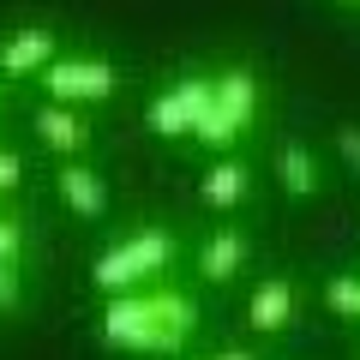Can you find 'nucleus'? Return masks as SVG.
Here are the masks:
<instances>
[{
  "label": "nucleus",
  "mask_w": 360,
  "mask_h": 360,
  "mask_svg": "<svg viewBox=\"0 0 360 360\" xmlns=\"http://www.w3.org/2000/svg\"><path fill=\"white\" fill-rule=\"evenodd\" d=\"M276 174H283V186L295 198H312L319 193V162H312L307 144H283V156H276Z\"/></svg>",
  "instance_id": "obj_13"
},
{
  "label": "nucleus",
  "mask_w": 360,
  "mask_h": 360,
  "mask_svg": "<svg viewBox=\"0 0 360 360\" xmlns=\"http://www.w3.org/2000/svg\"><path fill=\"white\" fill-rule=\"evenodd\" d=\"M18 300V283H13V264H0V307H13Z\"/></svg>",
  "instance_id": "obj_18"
},
{
  "label": "nucleus",
  "mask_w": 360,
  "mask_h": 360,
  "mask_svg": "<svg viewBox=\"0 0 360 360\" xmlns=\"http://www.w3.org/2000/svg\"><path fill=\"white\" fill-rule=\"evenodd\" d=\"M246 319H252V330L276 336L295 324V288L283 283V276H264V283L252 288V300H246Z\"/></svg>",
  "instance_id": "obj_9"
},
{
  "label": "nucleus",
  "mask_w": 360,
  "mask_h": 360,
  "mask_svg": "<svg viewBox=\"0 0 360 360\" xmlns=\"http://www.w3.org/2000/svg\"><path fill=\"white\" fill-rule=\"evenodd\" d=\"M252 115H258V78L234 66V72H222V78H217V108L198 120L193 139H198V144H210V150H229V144L240 139L246 127H252Z\"/></svg>",
  "instance_id": "obj_2"
},
{
  "label": "nucleus",
  "mask_w": 360,
  "mask_h": 360,
  "mask_svg": "<svg viewBox=\"0 0 360 360\" xmlns=\"http://www.w3.org/2000/svg\"><path fill=\"white\" fill-rule=\"evenodd\" d=\"M198 198H205L210 210H229L246 198V168L240 162H210V174L198 180Z\"/></svg>",
  "instance_id": "obj_12"
},
{
  "label": "nucleus",
  "mask_w": 360,
  "mask_h": 360,
  "mask_svg": "<svg viewBox=\"0 0 360 360\" xmlns=\"http://www.w3.org/2000/svg\"><path fill=\"white\" fill-rule=\"evenodd\" d=\"M54 60H60V54H54V30H18V37H6V49H0V78L49 72Z\"/></svg>",
  "instance_id": "obj_8"
},
{
  "label": "nucleus",
  "mask_w": 360,
  "mask_h": 360,
  "mask_svg": "<svg viewBox=\"0 0 360 360\" xmlns=\"http://www.w3.org/2000/svg\"><path fill=\"white\" fill-rule=\"evenodd\" d=\"M42 84H49L54 103H103L108 90H115V66L108 60H54L49 72H42Z\"/></svg>",
  "instance_id": "obj_5"
},
{
  "label": "nucleus",
  "mask_w": 360,
  "mask_h": 360,
  "mask_svg": "<svg viewBox=\"0 0 360 360\" xmlns=\"http://www.w3.org/2000/svg\"><path fill=\"white\" fill-rule=\"evenodd\" d=\"M103 342L108 348H139V354H162V324H156L150 295H108L103 307Z\"/></svg>",
  "instance_id": "obj_3"
},
{
  "label": "nucleus",
  "mask_w": 360,
  "mask_h": 360,
  "mask_svg": "<svg viewBox=\"0 0 360 360\" xmlns=\"http://www.w3.org/2000/svg\"><path fill=\"white\" fill-rule=\"evenodd\" d=\"M0 103H6V78H0Z\"/></svg>",
  "instance_id": "obj_20"
},
{
  "label": "nucleus",
  "mask_w": 360,
  "mask_h": 360,
  "mask_svg": "<svg viewBox=\"0 0 360 360\" xmlns=\"http://www.w3.org/2000/svg\"><path fill=\"white\" fill-rule=\"evenodd\" d=\"M54 193H60V205L72 210V217H103V210H108V186H103V174H96V168H84L78 156L60 168V174H54Z\"/></svg>",
  "instance_id": "obj_7"
},
{
  "label": "nucleus",
  "mask_w": 360,
  "mask_h": 360,
  "mask_svg": "<svg viewBox=\"0 0 360 360\" xmlns=\"http://www.w3.org/2000/svg\"><path fill=\"white\" fill-rule=\"evenodd\" d=\"M18 180H25V156H18V150H0V193H13Z\"/></svg>",
  "instance_id": "obj_15"
},
{
  "label": "nucleus",
  "mask_w": 360,
  "mask_h": 360,
  "mask_svg": "<svg viewBox=\"0 0 360 360\" xmlns=\"http://www.w3.org/2000/svg\"><path fill=\"white\" fill-rule=\"evenodd\" d=\"M210 108H217V78H180L168 96L150 103V132H162V139H193Z\"/></svg>",
  "instance_id": "obj_4"
},
{
  "label": "nucleus",
  "mask_w": 360,
  "mask_h": 360,
  "mask_svg": "<svg viewBox=\"0 0 360 360\" xmlns=\"http://www.w3.org/2000/svg\"><path fill=\"white\" fill-rule=\"evenodd\" d=\"M217 360H252V354H240V348H222V354Z\"/></svg>",
  "instance_id": "obj_19"
},
{
  "label": "nucleus",
  "mask_w": 360,
  "mask_h": 360,
  "mask_svg": "<svg viewBox=\"0 0 360 360\" xmlns=\"http://www.w3.org/2000/svg\"><path fill=\"white\" fill-rule=\"evenodd\" d=\"M30 127H37V139L49 144L54 156H66V162L90 150V120L78 115V108H66V103H49V108H37V120H30Z\"/></svg>",
  "instance_id": "obj_6"
},
{
  "label": "nucleus",
  "mask_w": 360,
  "mask_h": 360,
  "mask_svg": "<svg viewBox=\"0 0 360 360\" xmlns=\"http://www.w3.org/2000/svg\"><path fill=\"white\" fill-rule=\"evenodd\" d=\"M168 258H174V240H168L162 229H144V234H132V240L108 246V252L96 258V288L127 295V288H139V283H150V276H162Z\"/></svg>",
  "instance_id": "obj_1"
},
{
  "label": "nucleus",
  "mask_w": 360,
  "mask_h": 360,
  "mask_svg": "<svg viewBox=\"0 0 360 360\" xmlns=\"http://www.w3.org/2000/svg\"><path fill=\"white\" fill-rule=\"evenodd\" d=\"M150 300H156V324H162V354L186 348V336H193V324H198L193 295H180V288H156Z\"/></svg>",
  "instance_id": "obj_10"
},
{
  "label": "nucleus",
  "mask_w": 360,
  "mask_h": 360,
  "mask_svg": "<svg viewBox=\"0 0 360 360\" xmlns=\"http://www.w3.org/2000/svg\"><path fill=\"white\" fill-rule=\"evenodd\" d=\"M240 264H246V240L240 234H210L205 240V252H198V270H205L210 283H234V276H240Z\"/></svg>",
  "instance_id": "obj_11"
},
{
  "label": "nucleus",
  "mask_w": 360,
  "mask_h": 360,
  "mask_svg": "<svg viewBox=\"0 0 360 360\" xmlns=\"http://www.w3.org/2000/svg\"><path fill=\"white\" fill-rule=\"evenodd\" d=\"M18 246H25L18 222H13V217H0V264H13V258H18Z\"/></svg>",
  "instance_id": "obj_16"
},
{
  "label": "nucleus",
  "mask_w": 360,
  "mask_h": 360,
  "mask_svg": "<svg viewBox=\"0 0 360 360\" xmlns=\"http://www.w3.org/2000/svg\"><path fill=\"white\" fill-rule=\"evenodd\" d=\"M324 307L342 312V319H360V276H330V288H324Z\"/></svg>",
  "instance_id": "obj_14"
},
{
  "label": "nucleus",
  "mask_w": 360,
  "mask_h": 360,
  "mask_svg": "<svg viewBox=\"0 0 360 360\" xmlns=\"http://www.w3.org/2000/svg\"><path fill=\"white\" fill-rule=\"evenodd\" d=\"M336 150L348 156V168H360V127H342V132H336Z\"/></svg>",
  "instance_id": "obj_17"
}]
</instances>
